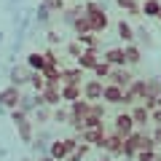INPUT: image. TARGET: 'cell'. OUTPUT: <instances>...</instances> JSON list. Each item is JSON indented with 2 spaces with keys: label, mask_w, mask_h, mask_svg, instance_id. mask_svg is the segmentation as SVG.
<instances>
[{
  "label": "cell",
  "mask_w": 161,
  "mask_h": 161,
  "mask_svg": "<svg viewBox=\"0 0 161 161\" xmlns=\"http://www.w3.org/2000/svg\"><path fill=\"white\" fill-rule=\"evenodd\" d=\"M83 14H86L89 22H92V32L105 35V30L110 27V19H108V14H105L102 3H97V0H86V3H83Z\"/></svg>",
  "instance_id": "6da1fadb"
},
{
  "label": "cell",
  "mask_w": 161,
  "mask_h": 161,
  "mask_svg": "<svg viewBox=\"0 0 161 161\" xmlns=\"http://www.w3.org/2000/svg\"><path fill=\"white\" fill-rule=\"evenodd\" d=\"M8 113H11V121H14V126H16L19 140H22L24 145H32V140H35V121H32V115H27L19 108L8 110Z\"/></svg>",
  "instance_id": "7a4b0ae2"
},
{
  "label": "cell",
  "mask_w": 161,
  "mask_h": 161,
  "mask_svg": "<svg viewBox=\"0 0 161 161\" xmlns=\"http://www.w3.org/2000/svg\"><path fill=\"white\" fill-rule=\"evenodd\" d=\"M105 137H108V129H105V124H102V126H92V129L86 126L83 132L78 134L80 142L92 145V148H99V150H102V145H105Z\"/></svg>",
  "instance_id": "3957f363"
},
{
  "label": "cell",
  "mask_w": 161,
  "mask_h": 161,
  "mask_svg": "<svg viewBox=\"0 0 161 161\" xmlns=\"http://www.w3.org/2000/svg\"><path fill=\"white\" fill-rule=\"evenodd\" d=\"M145 97V78H134L132 80V86L124 89V108H132V105H137L140 99Z\"/></svg>",
  "instance_id": "277c9868"
},
{
  "label": "cell",
  "mask_w": 161,
  "mask_h": 161,
  "mask_svg": "<svg viewBox=\"0 0 161 161\" xmlns=\"http://www.w3.org/2000/svg\"><path fill=\"white\" fill-rule=\"evenodd\" d=\"M126 142L129 145H134L137 150H148V148H158L156 145V140H153V134L148 132V129H134L132 134L126 137Z\"/></svg>",
  "instance_id": "5b68a950"
},
{
  "label": "cell",
  "mask_w": 161,
  "mask_h": 161,
  "mask_svg": "<svg viewBox=\"0 0 161 161\" xmlns=\"http://www.w3.org/2000/svg\"><path fill=\"white\" fill-rule=\"evenodd\" d=\"M134 129H137V126H134V118H132V113H129V110L115 113V118H113V132H118L121 137H129Z\"/></svg>",
  "instance_id": "8992f818"
},
{
  "label": "cell",
  "mask_w": 161,
  "mask_h": 161,
  "mask_svg": "<svg viewBox=\"0 0 161 161\" xmlns=\"http://www.w3.org/2000/svg\"><path fill=\"white\" fill-rule=\"evenodd\" d=\"M102 150H105L108 156H113V158H124V137H121L118 132H113V129H110L108 137H105Z\"/></svg>",
  "instance_id": "52a82bcc"
},
{
  "label": "cell",
  "mask_w": 161,
  "mask_h": 161,
  "mask_svg": "<svg viewBox=\"0 0 161 161\" xmlns=\"http://www.w3.org/2000/svg\"><path fill=\"white\" fill-rule=\"evenodd\" d=\"M99 59H102L99 48H83V51H80V57H75V64H78L83 73H92V70L97 67Z\"/></svg>",
  "instance_id": "ba28073f"
},
{
  "label": "cell",
  "mask_w": 161,
  "mask_h": 161,
  "mask_svg": "<svg viewBox=\"0 0 161 161\" xmlns=\"http://www.w3.org/2000/svg\"><path fill=\"white\" fill-rule=\"evenodd\" d=\"M19 99H22V89H19V86L8 83L6 89H0V108L14 110V108H19Z\"/></svg>",
  "instance_id": "9c48e42d"
},
{
  "label": "cell",
  "mask_w": 161,
  "mask_h": 161,
  "mask_svg": "<svg viewBox=\"0 0 161 161\" xmlns=\"http://www.w3.org/2000/svg\"><path fill=\"white\" fill-rule=\"evenodd\" d=\"M134 78H137V75L132 73V67H113V70H110V75H108L110 83H115V86H121V89L132 86Z\"/></svg>",
  "instance_id": "30bf717a"
},
{
  "label": "cell",
  "mask_w": 161,
  "mask_h": 161,
  "mask_svg": "<svg viewBox=\"0 0 161 161\" xmlns=\"http://www.w3.org/2000/svg\"><path fill=\"white\" fill-rule=\"evenodd\" d=\"M102 89H105V80H99V78H86L83 80V97L89 102H99L102 99Z\"/></svg>",
  "instance_id": "8fae6325"
},
{
  "label": "cell",
  "mask_w": 161,
  "mask_h": 161,
  "mask_svg": "<svg viewBox=\"0 0 161 161\" xmlns=\"http://www.w3.org/2000/svg\"><path fill=\"white\" fill-rule=\"evenodd\" d=\"M67 108H70V121H86L92 102H89L86 97H80V99H73V102H70ZM83 126H86V124H83Z\"/></svg>",
  "instance_id": "7c38bea8"
},
{
  "label": "cell",
  "mask_w": 161,
  "mask_h": 161,
  "mask_svg": "<svg viewBox=\"0 0 161 161\" xmlns=\"http://www.w3.org/2000/svg\"><path fill=\"white\" fill-rule=\"evenodd\" d=\"M30 75H32V70L27 67V64H16V67H11V73H8V83H14V86H30Z\"/></svg>",
  "instance_id": "4fadbf2b"
},
{
  "label": "cell",
  "mask_w": 161,
  "mask_h": 161,
  "mask_svg": "<svg viewBox=\"0 0 161 161\" xmlns=\"http://www.w3.org/2000/svg\"><path fill=\"white\" fill-rule=\"evenodd\" d=\"M102 102H105V105H121V102H124V89L115 86V83H110V80H105Z\"/></svg>",
  "instance_id": "5bb4252c"
},
{
  "label": "cell",
  "mask_w": 161,
  "mask_h": 161,
  "mask_svg": "<svg viewBox=\"0 0 161 161\" xmlns=\"http://www.w3.org/2000/svg\"><path fill=\"white\" fill-rule=\"evenodd\" d=\"M102 59L110 64V67H126V54H124V46H113L102 54Z\"/></svg>",
  "instance_id": "9a60e30c"
},
{
  "label": "cell",
  "mask_w": 161,
  "mask_h": 161,
  "mask_svg": "<svg viewBox=\"0 0 161 161\" xmlns=\"http://www.w3.org/2000/svg\"><path fill=\"white\" fill-rule=\"evenodd\" d=\"M129 113H132V118H134V126H137V129H145V126L150 124V110L145 108L142 102L132 105V108H129Z\"/></svg>",
  "instance_id": "2e32d148"
},
{
  "label": "cell",
  "mask_w": 161,
  "mask_h": 161,
  "mask_svg": "<svg viewBox=\"0 0 161 161\" xmlns=\"http://www.w3.org/2000/svg\"><path fill=\"white\" fill-rule=\"evenodd\" d=\"M59 94H62V102L70 105L73 99L83 97V86H78V83H62V86H59Z\"/></svg>",
  "instance_id": "e0dca14e"
},
{
  "label": "cell",
  "mask_w": 161,
  "mask_h": 161,
  "mask_svg": "<svg viewBox=\"0 0 161 161\" xmlns=\"http://www.w3.org/2000/svg\"><path fill=\"white\" fill-rule=\"evenodd\" d=\"M48 156H51V158H57V161H64L70 156V150H67V145H64V137L62 140H51V142H48V150H46Z\"/></svg>",
  "instance_id": "ac0fdd59"
},
{
  "label": "cell",
  "mask_w": 161,
  "mask_h": 161,
  "mask_svg": "<svg viewBox=\"0 0 161 161\" xmlns=\"http://www.w3.org/2000/svg\"><path fill=\"white\" fill-rule=\"evenodd\" d=\"M124 54H126V67H137L142 62V48L137 43H124Z\"/></svg>",
  "instance_id": "d6986e66"
},
{
  "label": "cell",
  "mask_w": 161,
  "mask_h": 161,
  "mask_svg": "<svg viewBox=\"0 0 161 161\" xmlns=\"http://www.w3.org/2000/svg\"><path fill=\"white\" fill-rule=\"evenodd\" d=\"M83 70L75 64V67H62V83H78V86H83Z\"/></svg>",
  "instance_id": "ffe728a7"
},
{
  "label": "cell",
  "mask_w": 161,
  "mask_h": 161,
  "mask_svg": "<svg viewBox=\"0 0 161 161\" xmlns=\"http://www.w3.org/2000/svg\"><path fill=\"white\" fill-rule=\"evenodd\" d=\"M115 32H118V38L124 40V43H134V38H137V32H134V27L126 22V19H121V22H115Z\"/></svg>",
  "instance_id": "44dd1931"
},
{
  "label": "cell",
  "mask_w": 161,
  "mask_h": 161,
  "mask_svg": "<svg viewBox=\"0 0 161 161\" xmlns=\"http://www.w3.org/2000/svg\"><path fill=\"white\" fill-rule=\"evenodd\" d=\"M24 64H27L30 70H38V73H43V67H46V57H43V51H30L27 59H24Z\"/></svg>",
  "instance_id": "7402d4cb"
},
{
  "label": "cell",
  "mask_w": 161,
  "mask_h": 161,
  "mask_svg": "<svg viewBox=\"0 0 161 161\" xmlns=\"http://www.w3.org/2000/svg\"><path fill=\"white\" fill-rule=\"evenodd\" d=\"M40 94H43V102H46L48 108H57V105H62V94H59V86H46Z\"/></svg>",
  "instance_id": "603a6c76"
},
{
  "label": "cell",
  "mask_w": 161,
  "mask_h": 161,
  "mask_svg": "<svg viewBox=\"0 0 161 161\" xmlns=\"http://www.w3.org/2000/svg\"><path fill=\"white\" fill-rule=\"evenodd\" d=\"M115 6H118L121 11L132 14V16H142V3H140V0H115Z\"/></svg>",
  "instance_id": "cb8c5ba5"
},
{
  "label": "cell",
  "mask_w": 161,
  "mask_h": 161,
  "mask_svg": "<svg viewBox=\"0 0 161 161\" xmlns=\"http://www.w3.org/2000/svg\"><path fill=\"white\" fill-rule=\"evenodd\" d=\"M51 121L59 124V126H62V124H70V108L64 102L57 105V108H51Z\"/></svg>",
  "instance_id": "d4e9b609"
},
{
  "label": "cell",
  "mask_w": 161,
  "mask_h": 161,
  "mask_svg": "<svg viewBox=\"0 0 161 161\" xmlns=\"http://www.w3.org/2000/svg\"><path fill=\"white\" fill-rule=\"evenodd\" d=\"M70 27H73L75 35H86V32H92V22H89L86 14H78V16H75V22L70 24Z\"/></svg>",
  "instance_id": "484cf974"
},
{
  "label": "cell",
  "mask_w": 161,
  "mask_h": 161,
  "mask_svg": "<svg viewBox=\"0 0 161 161\" xmlns=\"http://www.w3.org/2000/svg\"><path fill=\"white\" fill-rule=\"evenodd\" d=\"M158 14H161L158 0H142V16L145 19H158Z\"/></svg>",
  "instance_id": "4316f807"
},
{
  "label": "cell",
  "mask_w": 161,
  "mask_h": 161,
  "mask_svg": "<svg viewBox=\"0 0 161 161\" xmlns=\"http://www.w3.org/2000/svg\"><path fill=\"white\" fill-rule=\"evenodd\" d=\"M78 38V43L83 48H99V40H102V35H97V32H86V35H75Z\"/></svg>",
  "instance_id": "83f0119b"
},
{
  "label": "cell",
  "mask_w": 161,
  "mask_h": 161,
  "mask_svg": "<svg viewBox=\"0 0 161 161\" xmlns=\"http://www.w3.org/2000/svg\"><path fill=\"white\" fill-rule=\"evenodd\" d=\"M145 94H150V97H161V78H156V75L145 78Z\"/></svg>",
  "instance_id": "f1b7e54d"
},
{
  "label": "cell",
  "mask_w": 161,
  "mask_h": 161,
  "mask_svg": "<svg viewBox=\"0 0 161 161\" xmlns=\"http://www.w3.org/2000/svg\"><path fill=\"white\" fill-rule=\"evenodd\" d=\"M35 108H38V105H35V92L32 94H22V99H19V110H24L27 115H32Z\"/></svg>",
  "instance_id": "f546056e"
},
{
  "label": "cell",
  "mask_w": 161,
  "mask_h": 161,
  "mask_svg": "<svg viewBox=\"0 0 161 161\" xmlns=\"http://www.w3.org/2000/svg\"><path fill=\"white\" fill-rule=\"evenodd\" d=\"M30 89H32L35 94H40L43 89H46V78H43V73L32 70V75H30Z\"/></svg>",
  "instance_id": "4dcf8cb0"
},
{
  "label": "cell",
  "mask_w": 161,
  "mask_h": 161,
  "mask_svg": "<svg viewBox=\"0 0 161 161\" xmlns=\"http://www.w3.org/2000/svg\"><path fill=\"white\" fill-rule=\"evenodd\" d=\"M35 124H48V121H51V108H48V105H40V108H35Z\"/></svg>",
  "instance_id": "1f68e13d"
},
{
  "label": "cell",
  "mask_w": 161,
  "mask_h": 161,
  "mask_svg": "<svg viewBox=\"0 0 161 161\" xmlns=\"http://www.w3.org/2000/svg\"><path fill=\"white\" fill-rule=\"evenodd\" d=\"M78 14H83V6H75V8H67V6H64V8H62V22H64V24H73Z\"/></svg>",
  "instance_id": "d6a6232c"
},
{
  "label": "cell",
  "mask_w": 161,
  "mask_h": 161,
  "mask_svg": "<svg viewBox=\"0 0 161 161\" xmlns=\"http://www.w3.org/2000/svg\"><path fill=\"white\" fill-rule=\"evenodd\" d=\"M110 70H113V67H110V64L105 62V59H99V62H97V67H94L92 73H94V78H99V80H108Z\"/></svg>",
  "instance_id": "836d02e7"
},
{
  "label": "cell",
  "mask_w": 161,
  "mask_h": 161,
  "mask_svg": "<svg viewBox=\"0 0 161 161\" xmlns=\"http://www.w3.org/2000/svg\"><path fill=\"white\" fill-rule=\"evenodd\" d=\"M64 3H67V0H40V6H46L51 14H62Z\"/></svg>",
  "instance_id": "e575fe53"
},
{
  "label": "cell",
  "mask_w": 161,
  "mask_h": 161,
  "mask_svg": "<svg viewBox=\"0 0 161 161\" xmlns=\"http://www.w3.org/2000/svg\"><path fill=\"white\" fill-rule=\"evenodd\" d=\"M156 156H158V150H156V148H148V150H137L134 161H156Z\"/></svg>",
  "instance_id": "d590c367"
},
{
  "label": "cell",
  "mask_w": 161,
  "mask_h": 161,
  "mask_svg": "<svg viewBox=\"0 0 161 161\" xmlns=\"http://www.w3.org/2000/svg\"><path fill=\"white\" fill-rule=\"evenodd\" d=\"M43 57H46V67H62V64H59V57H57V51H54V48H46V51H43Z\"/></svg>",
  "instance_id": "8d00e7d4"
},
{
  "label": "cell",
  "mask_w": 161,
  "mask_h": 161,
  "mask_svg": "<svg viewBox=\"0 0 161 161\" xmlns=\"http://www.w3.org/2000/svg\"><path fill=\"white\" fill-rule=\"evenodd\" d=\"M89 115L105 118V102H102V99H99V102H92V108H89Z\"/></svg>",
  "instance_id": "74e56055"
},
{
  "label": "cell",
  "mask_w": 161,
  "mask_h": 161,
  "mask_svg": "<svg viewBox=\"0 0 161 161\" xmlns=\"http://www.w3.org/2000/svg\"><path fill=\"white\" fill-rule=\"evenodd\" d=\"M38 22L40 24H48V22H51V11H48L46 6H38Z\"/></svg>",
  "instance_id": "f35d334b"
},
{
  "label": "cell",
  "mask_w": 161,
  "mask_h": 161,
  "mask_svg": "<svg viewBox=\"0 0 161 161\" xmlns=\"http://www.w3.org/2000/svg\"><path fill=\"white\" fill-rule=\"evenodd\" d=\"M140 102H142L148 110H156V108H158V97H150V94H145V97L140 99Z\"/></svg>",
  "instance_id": "ab89813d"
},
{
  "label": "cell",
  "mask_w": 161,
  "mask_h": 161,
  "mask_svg": "<svg viewBox=\"0 0 161 161\" xmlns=\"http://www.w3.org/2000/svg\"><path fill=\"white\" fill-rule=\"evenodd\" d=\"M80 51H83V46H80V43H78V40H75V43H67V54H70V57H80Z\"/></svg>",
  "instance_id": "60d3db41"
},
{
  "label": "cell",
  "mask_w": 161,
  "mask_h": 161,
  "mask_svg": "<svg viewBox=\"0 0 161 161\" xmlns=\"http://www.w3.org/2000/svg\"><path fill=\"white\" fill-rule=\"evenodd\" d=\"M83 124H86L89 129H92V126H102L105 118H97V115H86V121H83ZM86 126H83V129H86Z\"/></svg>",
  "instance_id": "b9f144b4"
},
{
  "label": "cell",
  "mask_w": 161,
  "mask_h": 161,
  "mask_svg": "<svg viewBox=\"0 0 161 161\" xmlns=\"http://www.w3.org/2000/svg\"><path fill=\"white\" fill-rule=\"evenodd\" d=\"M46 38H48V43H51V46H57L59 40H62V35H59V32H54V30H48V32H46Z\"/></svg>",
  "instance_id": "7bdbcfd3"
},
{
  "label": "cell",
  "mask_w": 161,
  "mask_h": 161,
  "mask_svg": "<svg viewBox=\"0 0 161 161\" xmlns=\"http://www.w3.org/2000/svg\"><path fill=\"white\" fill-rule=\"evenodd\" d=\"M150 124H153V126H158V124H161V108L150 110Z\"/></svg>",
  "instance_id": "ee69618b"
},
{
  "label": "cell",
  "mask_w": 161,
  "mask_h": 161,
  "mask_svg": "<svg viewBox=\"0 0 161 161\" xmlns=\"http://www.w3.org/2000/svg\"><path fill=\"white\" fill-rule=\"evenodd\" d=\"M150 134H153L156 145H161V124H158V126H153V132H150Z\"/></svg>",
  "instance_id": "f6af8a7d"
},
{
  "label": "cell",
  "mask_w": 161,
  "mask_h": 161,
  "mask_svg": "<svg viewBox=\"0 0 161 161\" xmlns=\"http://www.w3.org/2000/svg\"><path fill=\"white\" fill-rule=\"evenodd\" d=\"M38 161H57V158H51L48 153H43V156H38Z\"/></svg>",
  "instance_id": "bcb514c9"
},
{
  "label": "cell",
  "mask_w": 161,
  "mask_h": 161,
  "mask_svg": "<svg viewBox=\"0 0 161 161\" xmlns=\"http://www.w3.org/2000/svg\"><path fill=\"white\" fill-rule=\"evenodd\" d=\"M97 161H115L113 156H105V158H97Z\"/></svg>",
  "instance_id": "7dc6e473"
},
{
  "label": "cell",
  "mask_w": 161,
  "mask_h": 161,
  "mask_svg": "<svg viewBox=\"0 0 161 161\" xmlns=\"http://www.w3.org/2000/svg\"><path fill=\"white\" fill-rule=\"evenodd\" d=\"M156 161H161V153H158V156H156Z\"/></svg>",
  "instance_id": "c3c4849f"
},
{
  "label": "cell",
  "mask_w": 161,
  "mask_h": 161,
  "mask_svg": "<svg viewBox=\"0 0 161 161\" xmlns=\"http://www.w3.org/2000/svg\"><path fill=\"white\" fill-rule=\"evenodd\" d=\"M156 22H158V24H161V14H158V19H156Z\"/></svg>",
  "instance_id": "681fc988"
},
{
  "label": "cell",
  "mask_w": 161,
  "mask_h": 161,
  "mask_svg": "<svg viewBox=\"0 0 161 161\" xmlns=\"http://www.w3.org/2000/svg\"><path fill=\"white\" fill-rule=\"evenodd\" d=\"M158 108H161V97H158Z\"/></svg>",
  "instance_id": "f907efd6"
},
{
  "label": "cell",
  "mask_w": 161,
  "mask_h": 161,
  "mask_svg": "<svg viewBox=\"0 0 161 161\" xmlns=\"http://www.w3.org/2000/svg\"><path fill=\"white\" fill-rule=\"evenodd\" d=\"M158 3H161V0H158Z\"/></svg>",
  "instance_id": "816d5d0a"
}]
</instances>
